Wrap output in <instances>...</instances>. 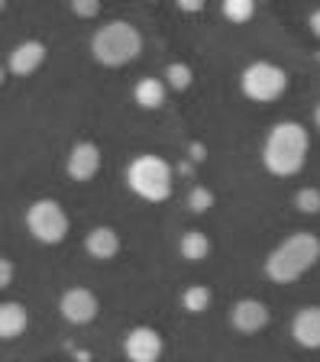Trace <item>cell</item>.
Returning a JSON list of instances; mask_svg holds the SVG:
<instances>
[{
  "label": "cell",
  "mask_w": 320,
  "mask_h": 362,
  "mask_svg": "<svg viewBox=\"0 0 320 362\" xmlns=\"http://www.w3.org/2000/svg\"><path fill=\"white\" fill-rule=\"evenodd\" d=\"M311 152V133L304 123L297 120H278L272 123V129L266 133L262 143V165L272 175H297L307 162Z\"/></svg>",
  "instance_id": "obj_1"
},
{
  "label": "cell",
  "mask_w": 320,
  "mask_h": 362,
  "mask_svg": "<svg viewBox=\"0 0 320 362\" xmlns=\"http://www.w3.org/2000/svg\"><path fill=\"white\" fill-rule=\"evenodd\" d=\"M317 259H320V236L311 233V230H295L266 256L262 272H266V279L288 285V281H297L301 275H307L317 265Z\"/></svg>",
  "instance_id": "obj_2"
},
{
  "label": "cell",
  "mask_w": 320,
  "mask_h": 362,
  "mask_svg": "<svg viewBox=\"0 0 320 362\" xmlns=\"http://www.w3.org/2000/svg\"><path fill=\"white\" fill-rule=\"evenodd\" d=\"M91 52L100 65H126L143 52V33L130 20H107L91 36Z\"/></svg>",
  "instance_id": "obj_3"
},
{
  "label": "cell",
  "mask_w": 320,
  "mask_h": 362,
  "mask_svg": "<svg viewBox=\"0 0 320 362\" xmlns=\"http://www.w3.org/2000/svg\"><path fill=\"white\" fill-rule=\"evenodd\" d=\"M126 185L133 194L146 197V201H165L175 188V168L172 162L155 152H139L126 165Z\"/></svg>",
  "instance_id": "obj_4"
},
{
  "label": "cell",
  "mask_w": 320,
  "mask_h": 362,
  "mask_svg": "<svg viewBox=\"0 0 320 362\" xmlns=\"http://www.w3.org/2000/svg\"><path fill=\"white\" fill-rule=\"evenodd\" d=\"M26 230L32 233V240L52 246V243H61L69 236L71 217L61 207V201H55V197H36L26 207Z\"/></svg>",
  "instance_id": "obj_5"
},
{
  "label": "cell",
  "mask_w": 320,
  "mask_h": 362,
  "mask_svg": "<svg viewBox=\"0 0 320 362\" xmlns=\"http://www.w3.org/2000/svg\"><path fill=\"white\" fill-rule=\"evenodd\" d=\"M239 88H243L246 98L266 100L268 104V100L285 94V88H288V71L272 59H252L249 65L239 71Z\"/></svg>",
  "instance_id": "obj_6"
},
{
  "label": "cell",
  "mask_w": 320,
  "mask_h": 362,
  "mask_svg": "<svg viewBox=\"0 0 320 362\" xmlns=\"http://www.w3.org/2000/svg\"><path fill=\"white\" fill-rule=\"evenodd\" d=\"M59 314L69 324H91L94 317L100 314V298L91 291L88 285H71L59 294Z\"/></svg>",
  "instance_id": "obj_7"
},
{
  "label": "cell",
  "mask_w": 320,
  "mask_h": 362,
  "mask_svg": "<svg viewBox=\"0 0 320 362\" xmlns=\"http://www.w3.org/2000/svg\"><path fill=\"white\" fill-rule=\"evenodd\" d=\"M123 353L130 362H159V356L165 353V339L155 327L139 324L133 330H126L123 337Z\"/></svg>",
  "instance_id": "obj_8"
},
{
  "label": "cell",
  "mask_w": 320,
  "mask_h": 362,
  "mask_svg": "<svg viewBox=\"0 0 320 362\" xmlns=\"http://www.w3.org/2000/svg\"><path fill=\"white\" fill-rule=\"evenodd\" d=\"M268 320H272V310H268V304L259 301V298H239V301H233V308H230V324H233V330L246 333V337L266 330Z\"/></svg>",
  "instance_id": "obj_9"
},
{
  "label": "cell",
  "mask_w": 320,
  "mask_h": 362,
  "mask_svg": "<svg viewBox=\"0 0 320 362\" xmlns=\"http://www.w3.org/2000/svg\"><path fill=\"white\" fill-rule=\"evenodd\" d=\"M100 162H104L100 146L94 143V139H78V143L69 149L65 172H69V178H75V181H91L94 175L100 172Z\"/></svg>",
  "instance_id": "obj_10"
},
{
  "label": "cell",
  "mask_w": 320,
  "mask_h": 362,
  "mask_svg": "<svg viewBox=\"0 0 320 362\" xmlns=\"http://www.w3.org/2000/svg\"><path fill=\"white\" fill-rule=\"evenodd\" d=\"M120 246H123V240H120V233H117V226H110V223H97L84 233V252L91 259H97V262L117 259Z\"/></svg>",
  "instance_id": "obj_11"
},
{
  "label": "cell",
  "mask_w": 320,
  "mask_h": 362,
  "mask_svg": "<svg viewBox=\"0 0 320 362\" xmlns=\"http://www.w3.org/2000/svg\"><path fill=\"white\" fill-rule=\"evenodd\" d=\"M291 339L304 349H320V304H304L291 317Z\"/></svg>",
  "instance_id": "obj_12"
},
{
  "label": "cell",
  "mask_w": 320,
  "mask_h": 362,
  "mask_svg": "<svg viewBox=\"0 0 320 362\" xmlns=\"http://www.w3.org/2000/svg\"><path fill=\"white\" fill-rule=\"evenodd\" d=\"M46 52L49 49L42 39H23V42H16L13 49H10L7 65L13 75H32V71L46 62Z\"/></svg>",
  "instance_id": "obj_13"
},
{
  "label": "cell",
  "mask_w": 320,
  "mask_h": 362,
  "mask_svg": "<svg viewBox=\"0 0 320 362\" xmlns=\"http://www.w3.org/2000/svg\"><path fill=\"white\" fill-rule=\"evenodd\" d=\"M165 94H168V84L165 78H155V75H146L133 84V100H136L143 110H159L165 104Z\"/></svg>",
  "instance_id": "obj_14"
},
{
  "label": "cell",
  "mask_w": 320,
  "mask_h": 362,
  "mask_svg": "<svg viewBox=\"0 0 320 362\" xmlns=\"http://www.w3.org/2000/svg\"><path fill=\"white\" fill-rule=\"evenodd\" d=\"M30 324V310L23 301H4L0 304V337L16 339Z\"/></svg>",
  "instance_id": "obj_15"
},
{
  "label": "cell",
  "mask_w": 320,
  "mask_h": 362,
  "mask_svg": "<svg viewBox=\"0 0 320 362\" xmlns=\"http://www.w3.org/2000/svg\"><path fill=\"white\" fill-rule=\"evenodd\" d=\"M178 249H182V259H188V262H204L207 252H211V236L204 230H198V226H191V230L182 233Z\"/></svg>",
  "instance_id": "obj_16"
},
{
  "label": "cell",
  "mask_w": 320,
  "mask_h": 362,
  "mask_svg": "<svg viewBox=\"0 0 320 362\" xmlns=\"http://www.w3.org/2000/svg\"><path fill=\"white\" fill-rule=\"evenodd\" d=\"M211 288L207 285H188L182 291V308L188 310V314H204L207 308H211Z\"/></svg>",
  "instance_id": "obj_17"
},
{
  "label": "cell",
  "mask_w": 320,
  "mask_h": 362,
  "mask_svg": "<svg viewBox=\"0 0 320 362\" xmlns=\"http://www.w3.org/2000/svg\"><path fill=\"white\" fill-rule=\"evenodd\" d=\"M162 78H165L168 88L184 90V88H191V81H194V71H191L188 62H168V68H165V75Z\"/></svg>",
  "instance_id": "obj_18"
},
{
  "label": "cell",
  "mask_w": 320,
  "mask_h": 362,
  "mask_svg": "<svg viewBox=\"0 0 320 362\" xmlns=\"http://www.w3.org/2000/svg\"><path fill=\"white\" fill-rule=\"evenodd\" d=\"M223 16L233 23H249L256 16V0H223Z\"/></svg>",
  "instance_id": "obj_19"
},
{
  "label": "cell",
  "mask_w": 320,
  "mask_h": 362,
  "mask_svg": "<svg viewBox=\"0 0 320 362\" xmlns=\"http://www.w3.org/2000/svg\"><path fill=\"white\" fill-rule=\"evenodd\" d=\"M295 207L301 214H320V188L317 185H304L295 191Z\"/></svg>",
  "instance_id": "obj_20"
},
{
  "label": "cell",
  "mask_w": 320,
  "mask_h": 362,
  "mask_svg": "<svg viewBox=\"0 0 320 362\" xmlns=\"http://www.w3.org/2000/svg\"><path fill=\"white\" fill-rule=\"evenodd\" d=\"M213 191L207 188V185H194V188L188 191V211H194V214H207L213 207Z\"/></svg>",
  "instance_id": "obj_21"
},
{
  "label": "cell",
  "mask_w": 320,
  "mask_h": 362,
  "mask_svg": "<svg viewBox=\"0 0 320 362\" xmlns=\"http://www.w3.org/2000/svg\"><path fill=\"white\" fill-rule=\"evenodd\" d=\"M71 10L78 16H97L104 7H100V0H71Z\"/></svg>",
  "instance_id": "obj_22"
},
{
  "label": "cell",
  "mask_w": 320,
  "mask_h": 362,
  "mask_svg": "<svg viewBox=\"0 0 320 362\" xmlns=\"http://www.w3.org/2000/svg\"><path fill=\"white\" fill-rule=\"evenodd\" d=\"M13 285V259H0V288H7Z\"/></svg>",
  "instance_id": "obj_23"
},
{
  "label": "cell",
  "mask_w": 320,
  "mask_h": 362,
  "mask_svg": "<svg viewBox=\"0 0 320 362\" xmlns=\"http://www.w3.org/2000/svg\"><path fill=\"white\" fill-rule=\"evenodd\" d=\"M307 26H311L314 36H320V7H314L311 13H307Z\"/></svg>",
  "instance_id": "obj_24"
},
{
  "label": "cell",
  "mask_w": 320,
  "mask_h": 362,
  "mask_svg": "<svg viewBox=\"0 0 320 362\" xmlns=\"http://www.w3.org/2000/svg\"><path fill=\"white\" fill-rule=\"evenodd\" d=\"M178 7L182 10H204V4H201V0H182Z\"/></svg>",
  "instance_id": "obj_25"
},
{
  "label": "cell",
  "mask_w": 320,
  "mask_h": 362,
  "mask_svg": "<svg viewBox=\"0 0 320 362\" xmlns=\"http://www.w3.org/2000/svg\"><path fill=\"white\" fill-rule=\"evenodd\" d=\"M314 127L320 129V100H317V107H314Z\"/></svg>",
  "instance_id": "obj_26"
}]
</instances>
